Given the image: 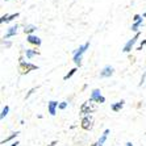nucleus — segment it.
<instances>
[{"label":"nucleus","instance_id":"3","mask_svg":"<svg viewBox=\"0 0 146 146\" xmlns=\"http://www.w3.org/2000/svg\"><path fill=\"white\" fill-rule=\"evenodd\" d=\"M98 109V107H96V103L92 102V100H87L86 103H83L80 107V115L82 116H87V115H91V113H94Z\"/></svg>","mask_w":146,"mask_h":146},{"label":"nucleus","instance_id":"12","mask_svg":"<svg viewBox=\"0 0 146 146\" xmlns=\"http://www.w3.org/2000/svg\"><path fill=\"white\" fill-rule=\"evenodd\" d=\"M124 106H125V100L121 99V100H119V102L113 103L112 106H111V109H112L113 112H120V111L124 108Z\"/></svg>","mask_w":146,"mask_h":146},{"label":"nucleus","instance_id":"20","mask_svg":"<svg viewBox=\"0 0 146 146\" xmlns=\"http://www.w3.org/2000/svg\"><path fill=\"white\" fill-rule=\"evenodd\" d=\"M1 46H3V48H5V49H9L11 46H12V42H11V41H8V40H3V41H1Z\"/></svg>","mask_w":146,"mask_h":146},{"label":"nucleus","instance_id":"15","mask_svg":"<svg viewBox=\"0 0 146 146\" xmlns=\"http://www.w3.org/2000/svg\"><path fill=\"white\" fill-rule=\"evenodd\" d=\"M38 28L36 27V25H33V24H28V25H25L24 27V33L27 34V36H29V34H33L34 32L37 31Z\"/></svg>","mask_w":146,"mask_h":146},{"label":"nucleus","instance_id":"9","mask_svg":"<svg viewBox=\"0 0 146 146\" xmlns=\"http://www.w3.org/2000/svg\"><path fill=\"white\" fill-rule=\"evenodd\" d=\"M58 107H59V103L55 102V100H50L48 103V112L50 113V116H55Z\"/></svg>","mask_w":146,"mask_h":146},{"label":"nucleus","instance_id":"16","mask_svg":"<svg viewBox=\"0 0 146 146\" xmlns=\"http://www.w3.org/2000/svg\"><path fill=\"white\" fill-rule=\"evenodd\" d=\"M19 134H20V132H19V130H16V132H13V133H11V134H9L8 137H5L4 139H1V145H4V143H8L9 141L15 139L17 136H19Z\"/></svg>","mask_w":146,"mask_h":146},{"label":"nucleus","instance_id":"2","mask_svg":"<svg viewBox=\"0 0 146 146\" xmlns=\"http://www.w3.org/2000/svg\"><path fill=\"white\" fill-rule=\"evenodd\" d=\"M34 70H38L37 65H33L29 61H24V58L20 57V61H19V71H20L21 75L29 74L31 71H34Z\"/></svg>","mask_w":146,"mask_h":146},{"label":"nucleus","instance_id":"30","mask_svg":"<svg viewBox=\"0 0 146 146\" xmlns=\"http://www.w3.org/2000/svg\"><path fill=\"white\" fill-rule=\"evenodd\" d=\"M142 17H143V19H146V12H145V13L142 15Z\"/></svg>","mask_w":146,"mask_h":146},{"label":"nucleus","instance_id":"19","mask_svg":"<svg viewBox=\"0 0 146 146\" xmlns=\"http://www.w3.org/2000/svg\"><path fill=\"white\" fill-rule=\"evenodd\" d=\"M8 113H9V107H8V106H5V107H4V108H3V111H1V115H0V119H1V120H4V119H5V116H7Z\"/></svg>","mask_w":146,"mask_h":146},{"label":"nucleus","instance_id":"24","mask_svg":"<svg viewBox=\"0 0 146 146\" xmlns=\"http://www.w3.org/2000/svg\"><path fill=\"white\" fill-rule=\"evenodd\" d=\"M145 80H146V71L145 72H143V75H142V76H141V82H139V87H141V86H142L143 84V83H145Z\"/></svg>","mask_w":146,"mask_h":146},{"label":"nucleus","instance_id":"6","mask_svg":"<svg viewBox=\"0 0 146 146\" xmlns=\"http://www.w3.org/2000/svg\"><path fill=\"white\" fill-rule=\"evenodd\" d=\"M17 32H19V24H15V25H12V27H9L7 29V33L4 34L3 40H9V38L15 37L17 34Z\"/></svg>","mask_w":146,"mask_h":146},{"label":"nucleus","instance_id":"25","mask_svg":"<svg viewBox=\"0 0 146 146\" xmlns=\"http://www.w3.org/2000/svg\"><path fill=\"white\" fill-rule=\"evenodd\" d=\"M141 19H142V16H139V15H134V16H133V21H134V23L141 20Z\"/></svg>","mask_w":146,"mask_h":146},{"label":"nucleus","instance_id":"26","mask_svg":"<svg viewBox=\"0 0 146 146\" xmlns=\"http://www.w3.org/2000/svg\"><path fill=\"white\" fill-rule=\"evenodd\" d=\"M19 145H20V142H19V141H15V142H12L9 146H19Z\"/></svg>","mask_w":146,"mask_h":146},{"label":"nucleus","instance_id":"23","mask_svg":"<svg viewBox=\"0 0 146 146\" xmlns=\"http://www.w3.org/2000/svg\"><path fill=\"white\" fill-rule=\"evenodd\" d=\"M146 46V40H143V41H141V44L138 45V48H137V50H142L143 48Z\"/></svg>","mask_w":146,"mask_h":146},{"label":"nucleus","instance_id":"1","mask_svg":"<svg viewBox=\"0 0 146 146\" xmlns=\"http://www.w3.org/2000/svg\"><path fill=\"white\" fill-rule=\"evenodd\" d=\"M88 48H90V41H87V42H84L83 45H80V46H79V48L74 51V54H72V62L76 65V67H80V66H82L83 54L88 50Z\"/></svg>","mask_w":146,"mask_h":146},{"label":"nucleus","instance_id":"5","mask_svg":"<svg viewBox=\"0 0 146 146\" xmlns=\"http://www.w3.org/2000/svg\"><path fill=\"white\" fill-rule=\"evenodd\" d=\"M138 37H139V32L134 34V37H132L129 41H128V42H126L125 45H124V48H122V51H124V53H130V51H132V49L134 48V45H136V42H137V40H138Z\"/></svg>","mask_w":146,"mask_h":146},{"label":"nucleus","instance_id":"22","mask_svg":"<svg viewBox=\"0 0 146 146\" xmlns=\"http://www.w3.org/2000/svg\"><path fill=\"white\" fill-rule=\"evenodd\" d=\"M67 106H68L67 102H61V103H59V107H58V109H61V111H65V109L67 108Z\"/></svg>","mask_w":146,"mask_h":146},{"label":"nucleus","instance_id":"13","mask_svg":"<svg viewBox=\"0 0 146 146\" xmlns=\"http://www.w3.org/2000/svg\"><path fill=\"white\" fill-rule=\"evenodd\" d=\"M24 54H25V57H27V59H32V58H34L36 55H40V51L36 50V49H25Z\"/></svg>","mask_w":146,"mask_h":146},{"label":"nucleus","instance_id":"17","mask_svg":"<svg viewBox=\"0 0 146 146\" xmlns=\"http://www.w3.org/2000/svg\"><path fill=\"white\" fill-rule=\"evenodd\" d=\"M142 24H143V17L141 19V20L136 21V23H133V25H132V31H133V32H136V33H138L139 28L142 27Z\"/></svg>","mask_w":146,"mask_h":146},{"label":"nucleus","instance_id":"27","mask_svg":"<svg viewBox=\"0 0 146 146\" xmlns=\"http://www.w3.org/2000/svg\"><path fill=\"white\" fill-rule=\"evenodd\" d=\"M55 145H57V141H53V142H51L50 145H48V146H55Z\"/></svg>","mask_w":146,"mask_h":146},{"label":"nucleus","instance_id":"29","mask_svg":"<svg viewBox=\"0 0 146 146\" xmlns=\"http://www.w3.org/2000/svg\"><path fill=\"white\" fill-rule=\"evenodd\" d=\"M90 146H99V145H98V142H95V143H91Z\"/></svg>","mask_w":146,"mask_h":146},{"label":"nucleus","instance_id":"11","mask_svg":"<svg viewBox=\"0 0 146 146\" xmlns=\"http://www.w3.org/2000/svg\"><path fill=\"white\" fill-rule=\"evenodd\" d=\"M103 98V95H102V91L99 88H95L94 91L91 92V96H90V100H92V102H95L96 104L99 103V100Z\"/></svg>","mask_w":146,"mask_h":146},{"label":"nucleus","instance_id":"7","mask_svg":"<svg viewBox=\"0 0 146 146\" xmlns=\"http://www.w3.org/2000/svg\"><path fill=\"white\" fill-rule=\"evenodd\" d=\"M115 72V68L112 67L111 65H107L102 68V71H100V78H111Z\"/></svg>","mask_w":146,"mask_h":146},{"label":"nucleus","instance_id":"31","mask_svg":"<svg viewBox=\"0 0 146 146\" xmlns=\"http://www.w3.org/2000/svg\"><path fill=\"white\" fill-rule=\"evenodd\" d=\"M4 1H8V0H4Z\"/></svg>","mask_w":146,"mask_h":146},{"label":"nucleus","instance_id":"14","mask_svg":"<svg viewBox=\"0 0 146 146\" xmlns=\"http://www.w3.org/2000/svg\"><path fill=\"white\" fill-rule=\"evenodd\" d=\"M109 133H111V130H109V129H106L104 132L102 133V136H100V138L98 139V145H99V146H103L104 143H106L107 138H108V136H109Z\"/></svg>","mask_w":146,"mask_h":146},{"label":"nucleus","instance_id":"28","mask_svg":"<svg viewBox=\"0 0 146 146\" xmlns=\"http://www.w3.org/2000/svg\"><path fill=\"white\" fill-rule=\"evenodd\" d=\"M125 146H133V143H132V142H126Z\"/></svg>","mask_w":146,"mask_h":146},{"label":"nucleus","instance_id":"8","mask_svg":"<svg viewBox=\"0 0 146 146\" xmlns=\"http://www.w3.org/2000/svg\"><path fill=\"white\" fill-rule=\"evenodd\" d=\"M27 42L31 45H34V46H41V44H42V41H41L40 37H37L36 34H29V36H27Z\"/></svg>","mask_w":146,"mask_h":146},{"label":"nucleus","instance_id":"10","mask_svg":"<svg viewBox=\"0 0 146 146\" xmlns=\"http://www.w3.org/2000/svg\"><path fill=\"white\" fill-rule=\"evenodd\" d=\"M19 16H20V13H19V12H16V13H12V15L5 13V15H3V16H1V19H0V23H1V24L11 23V21L15 20V19H17Z\"/></svg>","mask_w":146,"mask_h":146},{"label":"nucleus","instance_id":"21","mask_svg":"<svg viewBox=\"0 0 146 146\" xmlns=\"http://www.w3.org/2000/svg\"><path fill=\"white\" fill-rule=\"evenodd\" d=\"M37 90H38V87H33V88H31V90H29V92H28V94H27V96H25V100H27V99H29V98H31V96L33 95V94H34V92H36V91H37Z\"/></svg>","mask_w":146,"mask_h":146},{"label":"nucleus","instance_id":"4","mask_svg":"<svg viewBox=\"0 0 146 146\" xmlns=\"http://www.w3.org/2000/svg\"><path fill=\"white\" fill-rule=\"evenodd\" d=\"M94 116L92 115H87V116H83L80 120V128L84 130H91L94 128Z\"/></svg>","mask_w":146,"mask_h":146},{"label":"nucleus","instance_id":"18","mask_svg":"<svg viewBox=\"0 0 146 146\" xmlns=\"http://www.w3.org/2000/svg\"><path fill=\"white\" fill-rule=\"evenodd\" d=\"M78 71V67H74V68H71V70H70V71L67 72V74L65 75V76H63V80H68V79L70 78H72V76H74L75 75V72Z\"/></svg>","mask_w":146,"mask_h":146}]
</instances>
